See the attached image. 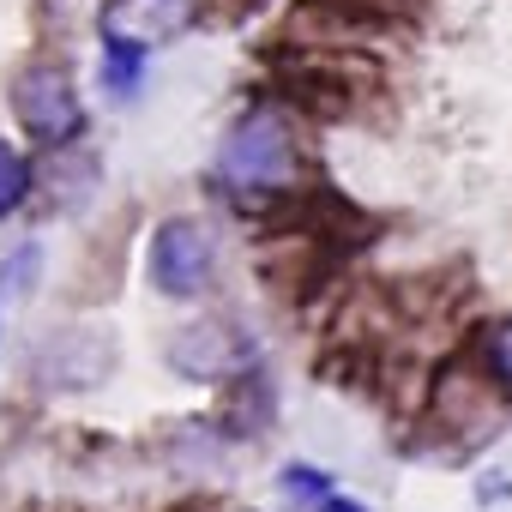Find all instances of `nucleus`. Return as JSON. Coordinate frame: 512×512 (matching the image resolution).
I'll return each mask as SVG.
<instances>
[{
  "mask_svg": "<svg viewBox=\"0 0 512 512\" xmlns=\"http://www.w3.org/2000/svg\"><path fill=\"white\" fill-rule=\"evenodd\" d=\"M217 187L235 199V205H253V199H296V181H302V139H296V121L278 109V103H253L229 121L223 145H217V163H211Z\"/></svg>",
  "mask_w": 512,
  "mask_h": 512,
  "instance_id": "nucleus-1",
  "label": "nucleus"
},
{
  "mask_svg": "<svg viewBox=\"0 0 512 512\" xmlns=\"http://www.w3.org/2000/svg\"><path fill=\"white\" fill-rule=\"evenodd\" d=\"M151 284H157V296H169V302H193V296H205L211 290V278H217V241H211V229L199 223V217H163L157 229H151Z\"/></svg>",
  "mask_w": 512,
  "mask_h": 512,
  "instance_id": "nucleus-2",
  "label": "nucleus"
},
{
  "mask_svg": "<svg viewBox=\"0 0 512 512\" xmlns=\"http://www.w3.org/2000/svg\"><path fill=\"white\" fill-rule=\"evenodd\" d=\"M13 115H19V127H25L37 145H49V151H67V145L85 133V103H79L67 67H49V61L25 67V73L13 79Z\"/></svg>",
  "mask_w": 512,
  "mask_h": 512,
  "instance_id": "nucleus-3",
  "label": "nucleus"
},
{
  "mask_svg": "<svg viewBox=\"0 0 512 512\" xmlns=\"http://www.w3.org/2000/svg\"><path fill=\"white\" fill-rule=\"evenodd\" d=\"M169 368L187 380H241L253 368V338L241 320H193L169 338Z\"/></svg>",
  "mask_w": 512,
  "mask_h": 512,
  "instance_id": "nucleus-4",
  "label": "nucleus"
},
{
  "mask_svg": "<svg viewBox=\"0 0 512 512\" xmlns=\"http://www.w3.org/2000/svg\"><path fill=\"white\" fill-rule=\"evenodd\" d=\"M199 13V0H109V13H103V31H121L133 43H163L175 31H187Z\"/></svg>",
  "mask_w": 512,
  "mask_h": 512,
  "instance_id": "nucleus-5",
  "label": "nucleus"
},
{
  "mask_svg": "<svg viewBox=\"0 0 512 512\" xmlns=\"http://www.w3.org/2000/svg\"><path fill=\"white\" fill-rule=\"evenodd\" d=\"M145 61H151L145 43H133V37H121V31H103V91H109V97L127 103V97L145 85Z\"/></svg>",
  "mask_w": 512,
  "mask_h": 512,
  "instance_id": "nucleus-6",
  "label": "nucleus"
},
{
  "mask_svg": "<svg viewBox=\"0 0 512 512\" xmlns=\"http://www.w3.org/2000/svg\"><path fill=\"white\" fill-rule=\"evenodd\" d=\"M31 187H37V169H31V157H25L19 145H7V139H0V217H13V211L31 199Z\"/></svg>",
  "mask_w": 512,
  "mask_h": 512,
  "instance_id": "nucleus-7",
  "label": "nucleus"
},
{
  "mask_svg": "<svg viewBox=\"0 0 512 512\" xmlns=\"http://www.w3.org/2000/svg\"><path fill=\"white\" fill-rule=\"evenodd\" d=\"M37 266H43V247H37V241L13 247L7 260H0V302H13V296H25V290H31V278H37Z\"/></svg>",
  "mask_w": 512,
  "mask_h": 512,
  "instance_id": "nucleus-8",
  "label": "nucleus"
},
{
  "mask_svg": "<svg viewBox=\"0 0 512 512\" xmlns=\"http://www.w3.org/2000/svg\"><path fill=\"white\" fill-rule=\"evenodd\" d=\"M278 482H284V494H290V500H308V506L332 500V476H326V470H314V464H290Z\"/></svg>",
  "mask_w": 512,
  "mask_h": 512,
  "instance_id": "nucleus-9",
  "label": "nucleus"
},
{
  "mask_svg": "<svg viewBox=\"0 0 512 512\" xmlns=\"http://www.w3.org/2000/svg\"><path fill=\"white\" fill-rule=\"evenodd\" d=\"M488 368H494L500 386H512V320H500V326L488 332Z\"/></svg>",
  "mask_w": 512,
  "mask_h": 512,
  "instance_id": "nucleus-10",
  "label": "nucleus"
},
{
  "mask_svg": "<svg viewBox=\"0 0 512 512\" xmlns=\"http://www.w3.org/2000/svg\"><path fill=\"white\" fill-rule=\"evenodd\" d=\"M314 512H368V506H362V500H350V494H332V500H320Z\"/></svg>",
  "mask_w": 512,
  "mask_h": 512,
  "instance_id": "nucleus-11",
  "label": "nucleus"
}]
</instances>
